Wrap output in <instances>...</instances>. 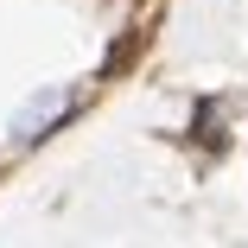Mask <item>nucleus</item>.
<instances>
[{
  "label": "nucleus",
  "instance_id": "f257e3e1",
  "mask_svg": "<svg viewBox=\"0 0 248 248\" xmlns=\"http://www.w3.org/2000/svg\"><path fill=\"white\" fill-rule=\"evenodd\" d=\"M70 102H77V89H70V83H51L45 95H32V102H26V108L7 121V146H32V140H38L45 127H51V121L70 108Z\"/></svg>",
  "mask_w": 248,
  "mask_h": 248
}]
</instances>
